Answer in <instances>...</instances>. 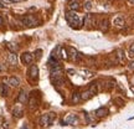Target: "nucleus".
<instances>
[{"mask_svg":"<svg viewBox=\"0 0 134 129\" xmlns=\"http://www.w3.org/2000/svg\"><path fill=\"white\" fill-rule=\"evenodd\" d=\"M90 91L92 92V94L94 96V94H97V92H98V88H97V85H92L91 87H90Z\"/></svg>","mask_w":134,"mask_h":129,"instance_id":"obj_23","label":"nucleus"},{"mask_svg":"<svg viewBox=\"0 0 134 129\" xmlns=\"http://www.w3.org/2000/svg\"><path fill=\"white\" fill-rule=\"evenodd\" d=\"M81 97H82V100H87V99H90L91 97H93V94H92V92L90 91V89H87V91L82 92Z\"/></svg>","mask_w":134,"mask_h":129,"instance_id":"obj_17","label":"nucleus"},{"mask_svg":"<svg viewBox=\"0 0 134 129\" xmlns=\"http://www.w3.org/2000/svg\"><path fill=\"white\" fill-rule=\"evenodd\" d=\"M115 56H117V61L122 62V61L124 60V52H123V50H122V48H118V50L115 51Z\"/></svg>","mask_w":134,"mask_h":129,"instance_id":"obj_16","label":"nucleus"},{"mask_svg":"<svg viewBox=\"0 0 134 129\" xmlns=\"http://www.w3.org/2000/svg\"><path fill=\"white\" fill-rule=\"evenodd\" d=\"M108 113H109V110H108L107 107H100V108H98V109L96 110V115L99 117V118H103L105 115H108Z\"/></svg>","mask_w":134,"mask_h":129,"instance_id":"obj_8","label":"nucleus"},{"mask_svg":"<svg viewBox=\"0 0 134 129\" xmlns=\"http://www.w3.org/2000/svg\"><path fill=\"white\" fill-rule=\"evenodd\" d=\"M8 93H9L8 86H6L5 83H1V85H0V94L5 97V96H8Z\"/></svg>","mask_w":134,"mask_h":129,"instance_id":"obj_18","label":"nucleus"},{"mask_svg":"<svg viewBox=\"0 0 134 129\" xmlns=\"http://www.w3.org/2000/svg\"><path fill=\"white\" fill-rule=\"evenodd\" d=\"M65 122H66L67 124H77V122H78V118H77V115L76 114H68L66 117V119H65Z\"/></svg>","mask_w":134,"mask_h":129,"instance_id":"obj_9","label":"nucleus"},{"mask_svg":"<svg viewBox=\"0 0 134 129\" xmlns=\"http://www.w3.org/2000/svg\"><path fill=\"white\" fill-rule=\"evenodd\" d=\"M53 118H55V114H53V113L42 114L41 118H40V123H41V125H48V124H51V122L53 120Z\"/></svg>","mask_w":134,"mask_h":129,"instance_id":"obj_3","label":"nucleus"},{"mask_svg":"<svg viewBox=\"0 0 134 129\" xmlns=\"http://www.w3.org/2000/svg\"><path fill=\"white\" fill-rule=\"evenodd\" d=\"M113 25H114L115 27H123V26L125 25L124 18H123V16H120V15L115 16L114 19H113Z\"/></svg>","mask_w":134,"mask_h":129,"instance_id":"obj_6","label":"nucleus"},{"mask_svg":"<svg viewBox=\"0 0 134 129\" xmlns=\"http://www.w3.org/2000/svg\"><path fill=\"white\" fill-rule=\"evenodd\" d=\"M8 62H9V65H11V66H16L18 65V55L15 52H11L8 56Z\"/></svg>","mask_w":134,"mask_h":129,"instance_id":"obj_10","label":"nucleus"},{"mask_svg":"<svg viewBox=\"0 0 134 129\" xmlns=\"http://www.w3.org/2000/svg\"><path fill=\"white\" fill-rule=\"evenodd\" d=\"M85 9H86V10H91L92 9V4L90 3V1L85 3Z\"/></svg>","mask_w":134,"mask_h":129,"instance_id":"obj_28","label":"nucleus"},{"mask_svg":"<svg viewBox=\"0 0 134 129\" xmlns=\"http://www.w3.org/2000/svg\"><path fill=\"white\" fill-rule=\"evenodd\" d=\"M70 3H72V1H78V0H68Z\"/></svg>","mask_w":134,"mask_h":129,"instance_id":"obj_35","label":"nucleus"},{"mask_svg":"<svg viewBox=\"0 0 134 129\" xmlns=\"http://www.w3.org/2000/svg\"><path fill=\"white\" fill-rule=\"evenodd\" d=\"M129 68H134V62H132V63L129 65Z\"/></svg>","mask_w":134,"mask_h":129,"instance_id":"obj_33","label":"nucleus"},{"mask_svg":"<svg viewBox=\"0 0 134 129\" xmlns=\"http://www.w3.org/2000/svg\"><path fill=\"white\" fill-rule=\"evenodd\" d=\"M5 70V67H4V65H0V72H3Z\"/></svg>","mask_w":134,"mask_h":129,"instance_id":"obj_32","label":"nucleus"},{"mask_svg":"<svg viewBox=\"0 0 134 129\" xmlns=\"http://www.w3.org/2000/svg\"><path fill=\"white\" fill-rule=\"evenodd\" d=\"M21 61H23V63H25V65H30V63H32V61H34L32 53L24 52L23 55H21Z\"/></svg>","mask_w":134,"mask_h":129,"instance_id":"obj_5","label":"nucleus"},{"mask_svg":"<svg viewBox=\"0 0 134 129\" xmlns=\"http://www.w3.org/2000/svg\"><path fill=\"white\" fill-rule=\"evenodd\" d=\"M21 21H23V24L25 25V26H29V27H34V26H37V20L35 19L34 16H31V15H26V16H24L23 19H21Z\"/></svg>","mask_w":134,"mask_h":129,"instance_id":"obj_2","label":"nucleus"},{"mask_svg":"<svg viewBox=\"0 0 134 129\" xmlns=\"http://www.w3.org/2000/svg\"><path fill=\"white\" fill-rule=\"evenodd\" d=\"M23 109L20 108V107H15L14 109H13V114H14V117H18V118H20V117H23Z\"/></svg>","mask_w":134,"mask_h":129,"instance_id":"obj_20","label":"nucleus"},{"mask_svg":"<svg viewBox=\"0 0 134 129\" xmlns=\"http://www.w3.org/2000/svg\"><path fill=\"white\" fill-rule=\"evenodd\" d=\"M8 128H9V124H8V122L3 120V122H1V125H0V129H8Z\"/></svg>","mask_w":134,"mask_h":129,"instance_id":"obj_26","label":"nucleus"},{"mask_svg":"<svg viewBox=\"0 0 134 129\" xmlns=\"http://www.w3.org/2000/svg\"><path fill=\"white\" fill-rule=\"evenodd\" d=\"M23 129H29V128H23Z\"/></svg>","mask_w":134,"mask_h":129,"instance_id":"obj_36","label":"nucleus"},{"mask_svg":"<svg viewBox=\"0 0 134 129\" xmlns=\"http://www.w3.org/2000/svg\"><path fill=\"white\" fill-rule=\"evenodd\" d=\"M61 51H62V52H61V55H62V58L63 60H67V58H68V53H67V51H66V48H61Z\"/></svg>","mask_w":134,"mask_h":129,"instance_id":"obj_25","label":"nucleus"},{"mask_svg":"<svg viewBox=\"0 0 134 129\" xmlns=\"http://www.w3.org/2000/svg\"><path fill=\"white\" fill-rule=\"evenodd\" d=\"M8 48H9L11 52H15V51H18L19 46H18V45H15V43H13V42H10V43H8Z\"/></svg>","mask_w":134,"mask_h":129,"instance_id":"obj_22","label":"nucleus"},{"mask_svg":"<svg viewBox=\"0 0 134 129\" xmlns=\"http://www.w3.org/2000/svg\"><path fill=\"white\" fill-rule=\"evenodd\" d=\"M68 8H70V10H72V11H77V10L81 9V5H80L78 1H72V3H70Z\"/></svg>","mask_w":134,"mask_h":129,"instance_id":"obj_15","label":"nucleus"},{"mask_svg":"<svg viewBox=\"0 0 134 129\" xmlns=\"http://www.w3.org/2000/svg\"><path fill=\"white\" fill-rule=\"evenodd\" d=\"M71 100H72V103H78V102H81V100H82L81 93H78V92H75V93H72Z\"/></svg>","mask_w":134,"mask_h":129,"instance_id":"obj_14","label":"nucleus"},{"mask_svg":"<svg viewBox=\"0 0 134 129\" xmlns=\"http://www.w3.org/2000/svg\"><path fill=\"white\" fill-rule=\"evenodd\" d=\"M128 56H129L130 58H133V57H134V43H132V45H130L129 52H128Z\"/></svg>","mask_w":134,"mask_h":129,"instance_id":"obj_24","label":"nucleus"},{"mask_svg":"<svg viewBox=\"0 0 134 129\" xmlns=\"http://www.w3.org/2000/svg\"><path fill=\"white\" fill-rule=\"evenodd\" d=\"M1 3H3V4H11L13 1H11V0H1Z\"/></svg>","mask_w":134,"mask_h":129,"instance_id":"obj_29","label":"nucleus"},{"mask_svg":"<svg viewBox=\"0 0 134 129\" xmlns=\"http://www.w3.org/2000/svg\"><path fill=\"white\" fill-rule=\"evenodd\" d=\"M68 50H70V52H71V56H70V57H71L72 60H73V61H78V60H80V56H81V55L77 52V51H76V50H75L73 47H70Z\"/></svg>","mask_w":134,"mask_h":129,"instance_id":"obj_13","label":"nucleus"},{"mask_svg":"<svg viewBox=\"0 0 134 129\" xmlns=\"http://www.w3.org/2000/svg\"><path fill=\"white\" fill-rule=\"evenodd\" d=\"M127 1H128L129 5H134V0H127Z\"/></svg>","mask_w":134,"mask_h":129,"instance_id":"obj_31","label":"nucleus"},{"mask_svg":"<svg viewBox=\"0 0 134 129\" xmlns=\"http://www.w3.org/2000/svg\"><path fill=\"white\" fill-rule=\"evenodd\" d=\"M13 3H18V1H21V0H11Z\"/></svg>","mask_w":134,"mask_h":129,"instance_id":"obj_34","label":"nucleus"},{"mask_svg":"<svg viewBox=\"0 0 134 129\" xmlns=\"http://www.w3.org/2000/svg\"><path fill=\"white\" fill-rule=\"evenodd\" d=\"M8 83H9L11 87H19V85H20V80L18 78V77H15V76H13V77H10L9 80H8Z\"/></svg>","mask_w":134,"mask_h":129,"instance_id":"obj_12","label":"nucleus"},{"mask_svg":"<svg viewBox=\"0 0 134 129\" xmlns=\"http://www.w3.org/2000/svg\"><path fill=\"white\" fill-rule=\"evenodd\" d=\"M0 6H1V5H0Z\"/></svg>","mask_w":134,"mask_h":129,"instance_id":"obj_37","label":"nucleus"},{"mask_svg":"<svg viewBox=\"0 0 134 129\" xmlns=\"http://www.w3.org/2000/svg\"><path fill=\"white\" fill-rule=\"evenodd\" d=\"M85 24L86 25H93L94 24V16L93 15H86V18H85Z\"/></svg>","mask_w":134,"mask_h":129,"instance_id":"obj_19","label":"nucleus"},{"mask_svg":"<svg viewBox=\"0 0 134 129\" xmlns=\"http://www.w3.org/2000/svg\"><path fill=\"white\" fill-rule=\"evenodd\" d=\"M1 25H4V19L0 16V26H1Z\"/></svg>","mask_w":134,"mask_h":129,"instance_id":"obj_30","label":"nucleus"},{"mask_svg":"<svg viewBox=\"0 0 134 129\" xmlns=\"http://www.w3.org/2000/svg\"><path fill=\"white\" fill-rule=\"evenodd\" d=\"M29 76L31 80H37L38 77V67L36 65H31L29 68Z\"/></svg>","mask_w":134,"mask_h":129,"instance_id":"obj_4","label":"nucleus"},{"mask_svg":"<svg viewBox=\"0 0 134 129\" xmlns=\"http://www.w3.org/2000/svg\"><path fill=\"white\" fill-rule=\"evenodd\" d=\"M18 100L19 102H21V103H24V102H26V92L23 89V91L20 92L19 97H18Z\"/></svg>","mask_w":134,"mask_h":129,"instance_id":"obj_21","label":"nucleus"},{"mask_svg":"<svg viewBox=\"0 0 134 129\" xmlns=\"http://www.w3.org/2000/svg\"><path fill=\"white\" fill-rule=\"evenodd\" d=\"M114 102H115V103H118V105H123V104H124V100L122 99V98H119V97H118V98H115Z\"/></svg>","mask_w":134,"mask_h":129,"instance_id":"obj_27","label":"nucleus"},{"mask_svg":"<svg viewBox=\"0 0 134 129\" xmlns=\"http://www.w3.org/2000/svg\"><path fill=\"white\" fill-rule=\"evenodd\" d=\"M29 108L31 110H35L36 108H37V105H38V103H37V99L35 98V97H30L29 98Z\"/></svg>","mask_w":134,"mask_h":129,"instance_id":"obj_11","label":"nucleus"},{"mask_svg":"<svg viewBox=\"0 0 134 129\" xmlns=\"http://www.w3.org/2000/svg\"><path fill=\"white\" fill-rule=\"evenodd\" d=\"M108 29H109V20L104 18V19H102L99 21V30L102 32H107Z\"/></svg>","mask_w":134,"mask_h":129,"instance_id":"obj_7","label":"nucleus"},{"mask_svg":"<svg viewBox=\"0 0 134 129\" xmlns=\"http://www.w3.org/2000/svg\"><path fill=\"white\" fill-rule=\"evenodd\" d=\"M66 20L68 21V24L71 25L72 27H80L83 24V20L76 14V11H67L66 13Z\"/></svg>","mask_w":134,"mask_h":129,"instance_id":"obj_1","label":"nucleus"}]
</instances>
